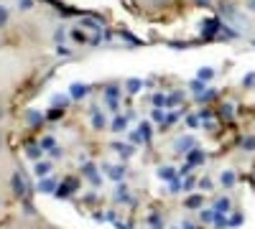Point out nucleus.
I'll use <instances>...</instances> for the list:
<instances>
[{
  "label": "nucleus",
  "mask_w": 255,
  "mask_h": 229,
  "mask_svg": "<svg viewBox=\"0 0 255 229\" xmlns=\"http://www.w3.org/2000/svg\"><path fill=\"white\" fill-rule=\"evenodd\" d=\"M84 94H87V87L84 84H74L72 87V97H84Z\"/></svg>",
  "instance_id": "4"
},
{
  "label": "nucleus",
  "mask_w": 255,
  "mask_h": 229,
  "mask_svg": "<svg viewBox=\"0 0 255 229\" xmlns=\"http://www.w3.org/2000/svg\"><path fill=\"white\" fill-rule=\"evenodd\" d=\"M3 143H5V140H3V135H0V151H3Z\"/></svg>",
  "instance_id": "20"
},
{
  "label": "nucleus",
  "mask_w": 255,
  "mask_h": 229,
  "mask_svg": "<svg viewBox=\"0 0 255 229\" xmlns=\"http://www.w3.org/2000/svg\"><path fill=\"white\" fill-rule=\"evenodd\" d=\"M199 204H202V199H199V196H191V199L186 201V206H191V209H194V206H199Z\"/></svg>",
  "instance_id": "9"
},
{
  "label": "nucleus",
  "mask_w": 255,
  "mask_h": 229,
  "mask_svg": "<svg viewBox=\"0 0 255 229\" xmlns=\"http://www.w3.org/2000/svg\"><path fill=\"white\" fill-rule=\"evenodd\" d=\"M41 189H44V191H46V194H49V191H51V189H54V183H51V181H44V183H41Z\"/></svg>",
  "instance_id": "15"
},
{
  "label": "nucleus",
  "mask_w": 255,
  "mask_h": 229,
  "mask_svg": "<svg viewBox=\"0 0 255 229\" xmlns=\"http://www.w3.org/2000/svg\"><path fill=\"white\" fill-rule=\"evenodd\" d=\"M28 155H31V158H38V155H41V151L36 148V145H31V148H28Z\"/></svg>",
  "instance_id": "13"
},
{
  "label": "nucleus",
  "mask_w": 255,
  "mask_h": 229,
  "mask_svg": "<svg viewBox=\"0 0 255 229\" xmlns=\"http://www.w3.org/2000/svg\"><path fill=\"white\" fill-rule=\"evenodd\" d=\"M49 171H51L49 163H41V160L36 163V176H38V178H41V176H49Z\"/></svg>",
  "instance_id": "2"
},
{
  "label": "nucleus",
  "mask_w": 255,
  "mask_h": 229,
  "mask_svg": "<svg viewBox=\"0 0 255 229\" xmlns=\"http://www.w3.org/2000/svg\"><path fill=\"white\" fill-rule=\"evenodd\" d=\"M113 128H115V133H120V130L125 128V120H120V117H118V120L113 122Z\"/></svg>",
  "instance_id": "10"
},
{
  "label": "nucleus",
  "mask_w": 255,
  "mask_h": 229,
  "mask_svg": "<svg viewBox=\"0 0 255 229\" xmlns=\"http://www.w3.org/2000/svg\"><path fill=\"white\" fill-rule=\"evenodd\" d=\"M110 176H113V178H120V176H123V168H113Z\"/></svg>",
  "instance_id": "16"
},
{
  "label": "nucleus",
  "mask_w": 255,
  "mask_h": 229,
  "mask_svg": "<svg viewBox=\"0 0 255 229\" xmlns=\"http://www.w3.org/2000/svg\"><path fill=\"white\" fill-rule=\"evenodd\" d=\"M5 20H8V10H5L3 5H0V26H3V23H5Z\"/></svg>",
  "instance_id": "12"
},
{
  "label": "nucleus",
  "mask_w": 255,
  "mask_h": 229,
  "mask_svg": "<svg viewBox=\"0 0 255 229\" xmlns=\"http://www.w3.org/2000/svg\"><path fill=\"white\" fill-rule=\"evenodd\" d=\"M13 189H15V194H18V196H23V194H26V181L20 178L18 173L13 176Z\"/></svg>",
  "instance_id": "1"
},
{
  "label": "nucleus",
  "mask_w": 255,
  "mask_h": 229,
  "mask_svg": "<svg viewBox=\"0 0 255 229\" xmlns=\"http://www.w3.org/2000/svg\"><path fill=\"white\" fill-rule=\"evenodd\" d=\"M220 181H222L225 186H232V183H235V173H232V171H225V173L220 176Z\"/></svg>",
  "instance_id": "3"
},
{
  "label": "nucleus",
  "mask_w": 255,
  "mask_h": 229,
  "mask_svg": "<svg viewBox=\"0 0 255 229\" xmlns=\"http://www.w3.org/2000/svg\"><path fill=\"white\" fill-rule=\"evenodd\" d=\"M128 92H133V94L140 92V81L138 79H130V81H128Z\"/></svg>",
  "instance_id": "6"
},
{
  "label": "nucleus",
  "mask_w": 255,
  "mask_h": 229,
  "mask_svg": "<svg viewBox=\"0 0 255 229\" xmlns=\"http://www.w3.org/2000/svg\"><path fill=\"white\" fill-rule=\"evenodd\" d=\"M197 5H209V0H194Z\"/></svg>",
  "instance_id": "18"
},
{
  "label": "nucleus",
  "mask_w": 255,
  "mask_h": 229,
  "mask_svg": "<svg viewBox=\"0 0 255 229\" xmlns=\"http://www.w3.org/2000/svg\"><path fill=\"white\" fill-rule=\"evenodd\" d=\"M202 158H204L202 153H191V155H189V160H191V163H199Z\"/></svg>",
  "instance_id": "14"
},
{
  "label": "nucleus",
  "mask_w": 255,
  "mask_h": 229,
  "mask_svg": "<svg viewBox=\"0 0 255 229\" xmlns=\"http://www.w3.org/2000/svg\"><path fill=\"white\" fill-rule=\"evenodd\" d=\"M33 8V0H20L18 3V10H31Z\"/></svg>",
  "instance_id": "8"
},
{
  "label": "nucleus",
  "mask_w": 255,
  "mask_h": 229,
  "mask_svg": "<svg viewBox=\"0 0 255 229\" xmlns=\"http://www.w3.org/2000/svg\"><path fill=\"white\" fill-rule=\"evenodd\" d=\"M248 10H250V13H255V0H248Z\"/></svg>",
  "instance_id": "17"
},
{
  "label": "nucleus",
  "mask_w": 255,
  "mask_h": 229,
  "mask_svg": "<svg viewBox=\"0 0 255 229\" xmlns=\"http://www.w3.org/2000/svg\"><path fill=\"white\" fill-rule=\"evenodd\" d=\"M227 209H230V201H227V199H220V201H217V212H220V214H227Z\"/></svg>",
  "instance_id": "5"
},
{
  "label": "nucleus",
  "mask_w": 255,
  "mask_h": 229,
  "mask_svg": "<svg viewBox=\"0 0 255 229\" xmlns=\"http://www.w3.org/2000/svg\"><path fill=\"white\" fill-rule=\"evenodd\" d=\"M212 76H215V72H212L209 67H204V69L199 72V79H202V81H207V79H212Z\"/></svg>",
  "instance_id": "7"
},
{
  "label": "nucleus",
  "mask_w": 255,
  "mask_h": 229,
  "mask_svg": "<svg viewBox=\"0 0 255 229\" xmlns=\"http://www.w3.org/2000/svg\"><path fill=\"white\" fill-rule=\"evenodd\" d=\"M3 117H5V110H3V107H0V120H3Z\"/></svg>",
  "instance_id": "19"
},
{
  "label": "nucleus",
  "mask_w": 255,
  "mask_h": 229,
  "mask_svg": "<svg viewBox=\"0 0 255 229\" xmlns=\"http://www.w3.org/2000/svg\"><path fill=\"white\" fill-rule=\"evenodd\" d=\"M191 145H194V140H191V138H186V140H179V148H191Z\"/></svg>",
  "instance_id": "11"
}]
</instances>
